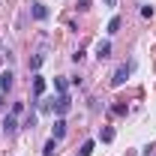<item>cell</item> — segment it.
<instances>
[{
  "label": "cell",
  "mask_w": 156,
  "mask_h": 156,
  "mask_svg": "<svg viewBox=\"0 0 156 156\" xmlns=\"http://www.w3.org/2000/svg\"><path fill=\"white\" fill-rule=\"evenodd\" d=\"M132 66H135V63H120L114 72H111V87H123V81L132 75Z\"/></svg>",
  "instance_id": "obj_1"
},
{
  "label": "cell",
  "mask_w": 156,
  "mask_h": 156,
  "mask_svg": "<svg viewBox=\"0 0 156 156\" xmlns=\"http://www.w3.org/2000/svg\"><path fill=\"white\" fill-rule=\"evenodd\" d=\"M69 108H72V99H69V93H57V99H54V114L63 117Z\"/></svg>",
  "instance_id": "obj_2"
},
{
  "label": "cell",
  "mask_w": 156,
  "mask_h": 156,
  "mask_svg": "<svg viewBox=\"0 0 156 156\" xmlns=\"http://www.w3.org/2000/svg\"><path fill=\"white\" fill-rule=\"evenodd\" d=\"M3 132H6V135L18 132V114H12V111H9V114L3 117Z\"/></svg>",
  "instance_id": "obj_3"
},
{
  "label": "cell",
  "mask_w": 156,
  "mask_h": 156,
  "mask_svg": "<svg viewBox=\"0 0 156 156\" xmlns=\"http://www.w3.org/2000/svg\"><path fill=\"white\" fill-rule=\"evenodd\" d=\"M51 132H54V141H60V138L66 135V120H63V117H57V120H54V129H51Z\"/></svg>",
  "instance_id": "obj_4"
},
{
  "label": "cell",
  "mask_w": 156,
  "mask_h": 156,
  "mask_svg": "<svg viewBox=\"0 0 156 156\" xmlns=\"http://www.w3.org/2000/svg\"><path fill=\"white\" fill-rule=\"evenodd\" d=\"M30 15H33L36 21H45L48 18V9H45L42 3H33V6H30Z\"/></svg>",
  "instance_id": "obj_5"
},
{
  "label": "cell",
  "mask_w": 156,
  "mask_h": 156,
  "mask_svg": "<svg viewBox=\"0 0 156 156\" xmlns=\"http://www.w3.org/2000/svg\"><path fill=\"white\" fill-rule=\"evenodd\" d=\"M96 57L99 60H108V57H111V42H99V45H96Z\"/></svg>",
  "instance_id": "obj_6"
},
{
  "label": "cell",
  "mask_w": 156,
  "mask_h": 156,
  "mask_svg": "<svg viewBox=\"0 0 156 156\" xmlns=\"http://www.w3.org/2000/svg\"><path fill=\"white\" fill-rule=\"evenodd\" d=\"M12 81H15V75H12V72L6 69V72L0 75V90H9V87H12Z\"/></svg>",
  "instance_id": "obj_7"
},
{
  "label": "cell",
  "mask_w": 156,
  "mask_h": 156,
  "mask_svg": "<svg viewBox=\"0 0 156 156\" xmlns=\"http://www.w3.org/2000/svg\"><path fill=\"white\" fill-rule=\"evenodd\" d=\"M33 93H36V96H42V93H45V78H42V75L33 78Z\"/></svg>",
  "instance_id": "obj_8"
},
{
  "label": "cell",
  "mask_w": 156,
  "mask_h": 156,
  "mask_svg": "<svg viewBox=\"0 0 156 156\" xmlns=\"http://www.w3.org/2000/svg\"><path fill=\"white\" fill-rule=\"evenodd\" d=\"M54 153H57V141L51 138V141H48V144L42 147V156H54Z\"/></svg>",
  "instance_id": "obj_9"
},
{
  "label": "cell",
  "mask_w": 156,
  "mask_h": 156,
  "mask_svg": "<svg viewBox=\"0 0 156 156\" xmlns=\"http://www.w3.org/2000/svg\"><path fill=\"white\" fill-rule=\"evenodd\" d=\"M93 147H96V141H84L81 150H78V156H90V153H93Z\"/></svg>",
  "instance_id": "obj_10"
},
{
  "label": "cell",
  "mask_w": 156,
  "mask_h": 156,
  "mask_svg": "<svg viewBox=\"0 0 156 156\" xmlns=\"http://www.w3.org/2000/svg\"><path fill=\"white\" fill-rule=\"evenodd\" d=\"M99 138H102L105 144H108V141H114V129H111V126H105V129L99 132Z\"/></svg>",
  "instance_id": "obj_11"
},
{
  "label": "cell",
  "mask_w": 156,
  "mask_h": 156,
  "mask_svg": "<svg viewBox=\"0 0 156 156\" xmlns=\"http://www.w3.org/2000/svg\"><path fill=\"white\" fill-rule=\"evenodd\" d=\"M42 60H45V54H36V57H30V69H39V66H42Z\"/></svg>",
  "instance_id": "obj_12"
},
{
  "label": "cell",
  "mask_w": 156,
  "mask_h": 156,
  "mask_svg": "<svg viewBox=\"0 0 156 156\" xmlns=\"http://www.w3.org/2000/svg\"><path fill=\"white\" fill-rule=\"evenodd\" d=\"M54 87H57V93H66V78H54Z\"/></svg>",
  "instance_id": "obj_13"
},
{
  "label": "cell",
  "mask_w": 156,
  "mask_h": 156,
  "mask_svg": "<svg viewBox=\"0 0 156 156\" xmlns=\"http://www.w3.org/2000/svg\"><path fill=\"white\" fill-rule=\"evenodd\" d=\"M120 30V18H111L108 21V33H117Z\"/></svg>",
  "instance_id": "obj_14"
},
{
  "label": "cell",
  "mask_w": 156,
  "mask_h": 156,
  "mask_svg": "<svg viewBox=\"0 0 156 156\" xmlns=\"http://www.w3.org/2000/svg\"><path fill=\"white\" fill-rule=\"evenodd\" d=\"M141 15L144 18H153V6H141Z\"/></svg>",
  "instance_id": "obj_15"
},
{
  "label": "cell",
  "mask_w": 156,
  "mask_h": 156,
  "mask_svg": "<svg viewBox=\"0 0 156 156\" xmlns=\"http://www.w3.org/2000/svg\"><path fill=\"white\" fill-rule=\"evenodd\" d=\"M78 9L84 12V9H90V0H78Z\"/></svg>",
  "instance_id": "obj_16"
},
{
  "label": "cell",
  "mask_w": 156,
  "mask_h": 156,
  "mask_svg": "<svg viewBox=\"0 0 156 156\" xmlns=\"http://www.w3.org/2000/svg\"><path fill=\"white\" fill-rule=\"evenodd\" d=\"M105 6H117V0H105Z\"/></svg>",
  "instance_id": "obj_17"
},
{
  "label": "cell",
  "mask_w": 156,
  "mask_h": 156,
  "mask_svg": "<svg viewBox=\"0 0 156 156\" xmlns=\"http://www.w3.org/2000/svg\"><path fill=\"white\" fill-rule=\"evenodd\" d=\"M0 111H3V99H0Z\"/></svg>",
  "instance_id": "obj_18"
},
{
  "label": "cell",
  "mask_w": 156,
  "mask_h": 156,
  "mask_svg": "<svg viewBox=\"0 0 156 156\" xmlns=\"http://www.w3.org/2000/svg\"><path fill=\"white\" fill-rule=\"evenodd\" d=\"M0 48H3V42H0Z\"/></svg>",
  "instance_id": "obj_19"
}]
</instances>
